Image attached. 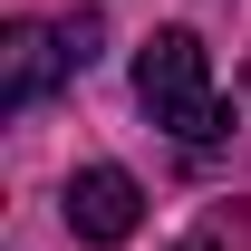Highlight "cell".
Masks as SVG:
<instances>
[{"instance_id":"2","label":"cell","mask_w":251,"mask_h":251,"mask_svg":"<svg viewBox=\"0 0 251 251\" xmlns=\"http://www.w3.org/2000/svg\"><path fill=\"white\" fill-rule=\"evenodd\" d=\"M58 77H68L58 20H10V29H0V106H10V116H29Z\"/></svg>"},{"instance_id":"3","label":"cell","mask_w":251,"mask_h":251,"mask_svg":"<svg viewBox=\"0 0 251 251\" xmlns=\"http://www.w3.org/2000/svg\"><path fill=\"white\" fill-rule=\"evenodd\" d=\"M145 222V193L126 164H87V174H68V232L77 242H126Z\"/></svg>"},{"instance_id":"1","label":"cell","mask_w":251,"mask_h":251,"mask_svg":"<svg viewBox=\"0 0 251 251\" xmlns=\"http://www.w3.org/2000/svg\"><path fill=\"white\" fill-rule=\"evenodd\" d=\"M135 97H145V116H155L174 145H222V135H232V106H222L213 58H203L193 29H155V39H145V58H135Z\"/></svg>"}]
</instances>
